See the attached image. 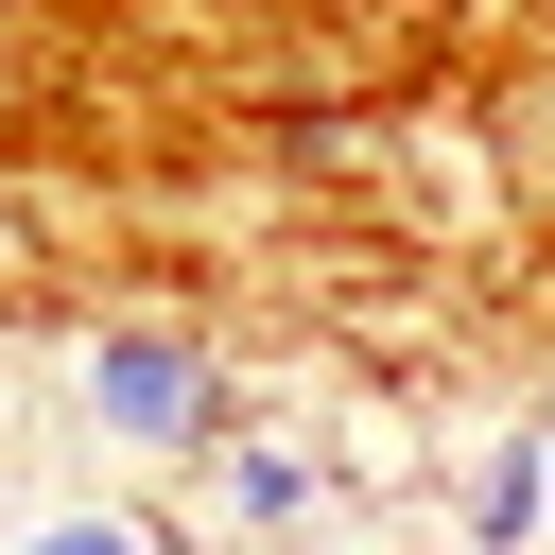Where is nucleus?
<instances>
[{"mask_svg": "<svg viewBox=\"0 0 555 555\" xmlns=\"http://www.w3.org/2000/svg\"><path fill=\"white\" fill-rule=\"evenodd\" d=\"M87 434L139 451V468H208V451H243V382L191 330H104L87 347Z\"/></svg>", "mask_w": 555, "mask_h": 555, "instance_id": "1", "label": "nucleus"}, {"mask_svg": "<svg viewBox=\"0 0 555 555\" xmlns=\"http://www.w3.org/2000/svg\"><path fill=\"white\" fill-rule=\"evenodd\" d=\"M208 520H225V538H330V451H312V434L208 451Z\"/></svg>", "mask_w": 555, "mask_h": 555, "instance_id": "2", "label": "nucleus"}, {"mask_svg": "<svg viewBox=\"0 0 555 555\" xmlns=\"http://www.w3.org/2000/svg\"><path fill=\"white\" fill-rule=\"evenodd\" d=\"M538 503H555V434H503V451L468 468V538H486V555H520V538H538Z\"/></svg>", "mask_w": 555, "mask_h": 555, "instance_id": "3", "label": "nucleus"}, {"mask_svg": "<svg viewBox=\"0 0 555 555\" xmlns=\"http://www.w3.org/2000/svg\"><path fill=\"white\" fill-rule=\"evenodd\" d=\"M0 555H191L173 520H121V503H52V520H17Z\"/></svg>", "mask_w": 555, "mask_h": 555, "instance_id": "4", "label": "nucleus"}, {"mask_svg": "<svg viewBox=\"0 0 555 555\" xmlns=\"http://www.w3.org/2000/svg\"><path fill=\"white\" fill-rule=\"evenodd\" d=\"M330 555H416V538H330Z\"/></svg>", "mask_w": 555, "mask_h": 555, "instance_id": "5", "label": "nucleus"}, {"mask_svg": "<svg viewBox=\"0 0 555 555\" xmlns=\"http://www.w3.org/2000/svg\"><path fill=\"white\" fill-rule=\"evenodd\" d=\"M191 555H225V538H191Z\"/></svg>", "mask_w": 555, "mask_h": 555, "instance_id": "6", "label": "nucleus"}]
</instances>
